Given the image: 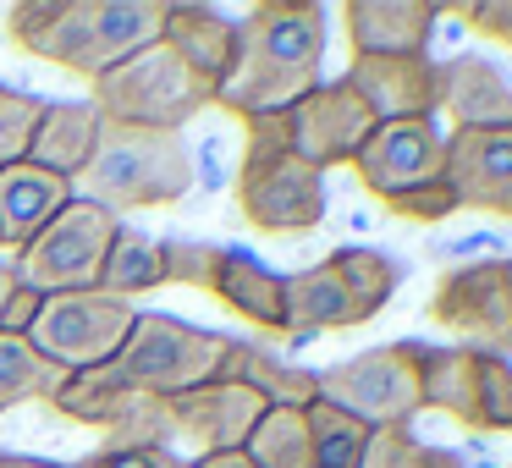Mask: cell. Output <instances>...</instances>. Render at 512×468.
<instances>
[{
    "label": "cell",
    "instance_id": "obj_26",
    "mask_svg": "<svg viewBox=\"0 0 512 468\" xmlns=\"http://www.w3.org/2000/svg\"><path fill=\"white\" fill-rule=\"evenodd\" d=\"M155 287H166V259H160V243H149L144 232L122 226L116 243H111V254H105V270H100V287H94V292L133 303L138 292H155Z\"/></svg>",
    "mask_w": 512,
    "mask_h": 468
},
{
    "label": "cell",
    "instance_id": "obj_34",
    "mask_svg": "<svg viewBox=\"0 0 512 468\" xmlns=\"http://www.w3.org/2000/svg\"><path fill=\"white\" fill-rule=\"evenodd\" d=\"M386 210L402 215V221L435 226V221H452V215H457V193L446 188V182H430V188H413V193H397V199H386Z\"/></svg>",
    "mask_w": 512,
    "mask_h": 468
},
{
    "label": "cell",
    "instance_id": "obj_11",
    "mask_svg": "<svg viewBox=\"0 0 512 468\" xmlns=\"http://www.w3.org/2000/svg\"><path fill=\"white\" fill-rule=\"evenodd\" d=\"M424 314L446 336H457V347H474V353H490V358L512 353V314H507V287H501V259H474V265L446 270L435 281Z\"/></svg>",
    "mask_w": 512,
    "mask_h": 468
},
{
    "label": "cell",
    "instance_id": "obj_13",
    "mask_svg": "<svg viewBox=\"0 0 512 468\" xmlns=\"http://www.w3.org/2000/svg\"><path fill=\"white\" fill-rule=\"evenodd\" d=\"M375 127L380 122L369 116V105L347 89V78H336V83L320 78V89H309L287 111L292 155H298L303 166H314L320 177L331 166H353V155L364 149V138L375 133Z\"/></svg>",
    "mask_w": 512,
    "mask_h": 468
},
{
    "label": "cell",
    "instance_id": "obj_4",
    "mask_svg": "<svg viewBox=\"0 0 512 468\" xmlns=\"http://www.w3.org/2000/svg\"><path fill=\"white\" fill-rule=\"evenodd\" d=\"M402 270L391 254L364 243H347L325 254L320 265L287 276V342H314L325 331L369 325L391 303Z\"/></svg>",
    "mask_w": 512,
    "mask_h": 468
},
{
    "label": "cell",
    "instance_id": "obj_23",
    "mask_svg": "<svg viewBox=\"0 0 512 468\" xmlns=\"http://www.w3.org/2000/svg\"><path fill=\"white\" fill-rule=\"evenodd\" d=\"M160 39H166V45L215 89V83L226 78V67H232L237 23H226V17L210 12V6H188V0H177V6H166V28H160Z\"/></svg>",
    "mask_w": 512,
    "mask_h": 468
},
{
    "label": "cell",
    "instance_id": "obj_28",
    "mask_svg": "<svg viewBox=\"0 0 512 468\" xmlns=\"http://www.w3.org/2000/svg\"><path fill=\"white\" fill-rule=\"evenodd\" d=\"M61 369H50L34 353L28 336H6L0 331V408H17V402H50L61 386Z\"/></svg>",
    "mask_w": 512,
    "mask_h": 468
},
{
    "label": "cell",
    "instance_id": "obj_33",
    "mask_svg": "<svg viewBox=\"0 0 512 468\" xmlns=\"http://www.w3.org/2000/svg\"><path fill=\"white\" fill-rule=\"evenodd\" d=\"M215 254H221V248H210V243H182V237H166V243H160V259H166V287L210 292Z\"/></svg>",
    "mask_w": 512,
    "mask_h": 468
},
{
    "label": "cell",
    "instance_id": "obj_3",
    "mask_svg": "<svg viewBox=\"0 0 512 468\" xmlns=\"http://www.w3.org/2000/svg\"><path fill=\"white\" fill-rule=\"evenodd\" d=\"M193 193V155L182 133H149V127L105 122L89 166L72 182V199L100 210H166Z\"/></svg>",
    "mask_w": 512,
    "mask_h": 468
},
{
    "label": "cell",
    "instance_id": "obj_8",
    "mask_svg": "<svg viewBox=\"0 0 512 468\" xmlns=\"http://www.w3.org/2000/svg\"><path fill=\"white\" fill-rule=\"evenodd\" d=\"M116 232H122V215L100 210V204H83L72 199L34 243L17 254V281L45 298L56 292H94L100 287V270H105V254H111Z\"/></svg>",
    "mask_w": 512,
    "mask_h": 468
},
{
    "label": "cell",
    "instance_id": "obj_9",
    "mask_svg": "<svg viewBox=\"0 0 512 468\" xmlns=\"http://www.w3.org/2000/svg\"><path fill=\"white\" fill-rule=\"evenodd\" d=\"M133 320H138V309L122 298H105V292H56V298L39 303V320L28 331V342H34V353L50 369L83 375V369H100L122 353Z\"/></svg>",
    "mask_w": 512,
    "mask_h": 468
},
{
    "label": "cell",
    "instance_id": "obj_6",
    "mask_svg": "<svg viewBox=\"0 0 512 468\" xmlns=\"http://www.w3.org/2000/svg\"><path fill=\"white\" fill-rule=\"evenodd\" d=\"M232 342L237 336L204 331V325L177 320V314H138L122 353L111 358V375L155 402H171L182 391H199L210 380H221Z\"/></svg>",
    "mask_w": 512,
    "mask_h": 468
},
{
    "label": "cell",
    "instance_id": "obj_17",
    "mask_svg": "<svg viewBox=\"0 0 512 468\" xmlns=\"http://www.w3.org/2000/svg\"><path fill=\"white\" fill-rule=\"evenodd\" d=\"M171 408V430L188 435L204 452H243V441L254 435V424L265 419V397L248 391L243 380H210L199 391H182V397L166 402Z\"/></svg>",
    "mask_w": 512,
    "mask_h": 468
},
{
    "label": "cell",
    "instance_id": "obj_40",
    "mask_svg": "<svg viewBox=\"0 0 512 468\" xmlns=\"http://www.w3.org/2000/svg\"><path fill=\"white\" fill-rule=\"evenodd\" d=\"M12 292H17V270L0 259V309H6V298H12Z\"/></svg>",
    "mask_w": 512,
    "mask_h": 468
},
{
    "label": "cell",
    "instance_id": "obj_7",
    "mask_svg": "<svg viewBox=\"0 0 512 468\" xmlns=\"http://www.w3.org/2000/svg\"><path fill=\"white\" fill-rule=\"evenodd\" d=\"M419 358H424V342H386V347H369V353H358V358H342V364H331V369H314L320 402L353 413L369 430L408 424L413 413L424 408Z\"/></svg>",
    "mask_w": 512,
    "mask_h": 468
},
{
    "label": "cell",
    "instance_id": "obj_25",
    "mask_svg": "<svg viewBox=\"0 0 512 468\" xmlns=\"http://www.w3.org/2000/svg\"><path fill=\"white\" fill-rule=\"evenodd\" d=\"M221 375L243 380L248 391H259L265 408H314V402H320V380H314V369H292V364L270 358L265 347H254V342H232V358H226Z\"/></svg>",
    "mask_w": 512,
    "mask_h": 468
},
{
    "label": "cell",
    "instance_id": "obj_1",
    "mask_svg": "<svg viewBox=\"0 0 512 468\" xmlns=\"http://www.w3.org/2000/svg\"><path fill=\"white\" fill-rule=\"evenodd\" d=\"M325 61V6L314 0H259L237 23V50L226 78L215 83V105L243 116L292 111L309 89H320Z\"/></svg>",
    "mask_w": 512,
    "mask_h": 468
},
{
    "label": "cell",
    "instance_id": "obj_5",
    "mask_svg": "<svg viewBox=\"0 0 512 468\" xmlns=\"http://www.w3.org/2000/svg\"><path fill=\"white\" fill-rule=\"evenodd\" d=\"M89 105L105 122L149 127V133H182L193 116L215 105V89L166 45V39H155L149 50H138V56H127L122 67H111L105 78H94Z\"/></svg>",
    "mask_w": 512,
    "mask_h": 468
},
{
    "label": "cell",
    "instance_id": "obj_15",
    "mask_svg": "<svg viewBox=\"0 0 512 468\" xmlns=\"http://www.w3.org/2000/svg\"><path fill=\"white\" fill-rule=\"evenodd\" d=\"M347 89L375 122H435L441 116V61L435 56H353Z\"/></svg>",
    "mask_w": 512,
    "mask_h": 468
},
{
    "label": "cell",
    "instance_id": "obj_12",
    "mask_svg": "<svg viewBox=\"0 0 512 468\" xmlns=\"http://www.w3.org/2000/svg\"><path fill=\"white\" fill-rule=\"evenodd\" d=\"M237 210L254 232L292 237L314 232L325 221V177L314 166H303L298 155H265L237 166Z\"/></svg>",
    "mask_w": 512,
    "mask_h": 468
},
{
    "label": "cell",
    "instance_id": "obj_2",
    "mask_svg": "<svg viewBox=\"0 0 512 468\" xmlns=\"http://www.w3.org/2000/svg\"><path fill=\"white\" fill-rule=\"evenodd\" d=\"M166 28V0H23L6 12V34L45 67L105 78L127 56L149 50Z\"/></svg>",
    "mask_w": 512,
    "mask_h": 468
},
{
    "label": "cell",
    "instance_id": "obj_22",
    "mask_svg": "<svg viewBox=\"0 0 512 468\" xmlns=\"http://www.w3.org/2000/svg\"><path fill=\"white\" fill-rule=\"evenodd\" d=\"M100 127H105V116L89 100H45V116L34 127L28 160L39 171H56V177L78 182V171L89 166L94 144H100Z\"/></svg>",
    "mask_w": 512,
    "mask_h": 468
},
{
    "label": "cell",
    "instance_id": "obj_35",
    "mask_svg": "<svg viewBox=\"0 0 512 468\" xmlns=\"http://www.w3.org/2000/svg\"><path fill=\"white\" fill-rule=\"evenodd\" d=\"M72 468H188V457H177L171 446H100Z\"/></svg>",
    "mask_w": 512,
    "mask_h": 468
},
{
    "label": "cell",
    "instance_id": "obj_31",
    "mask_svg": "<svg viewBox=\"0 0 512 468\" xmlns=\"http://www.w3.org/2000/svg\"><path fill=\"white\" fill-rule=\"evenodd\" d=\"M39 116H45V100H34V94L0 83V166L28 160V144H34Z\"/></svg>",
    "mask_w": 512,
    "mask_h": 468
},
{
    "label": "cell",
    "instance_id": "obj_29",
    "mask_svg": "<svg viewBox=\"0 0 512 468\" xmlns=\"http://www.w3.org/2000/svg\"><path fill=\"white\" fill-rule=\"evenodd\" d=\"M309 413V468H358L369 446V424H358L353 413L314 402Z\"/></svg>",
    "mask_w": 512,
    "mask_h": 468
},
{
    "label": "cell",
    "instance_id": "obj_20",
    "mask_svg": "<svg viewBox=\"0 0 512 468\" xmlns=\"http://www.w3.org/2000/svg\"><path fill=\"white\" fill-rule=\"evenodd\" d=\"M72 204V182L56 171H39L34 160L0 166V248L23 254L50 221Z\"/></svg>",
    "mask_w": 512,
    "mask_h": 468
},
{
    "label": "cell",
    "instance_id": "obj_36",
    "mask_svg": "<svg viewBox=\"0 0 512 468\" xmlns=\"http://www.w3.org/2000/svg\"><path fill=\"white\" fill-rule=\"evenodd\" d=\"M446 17H463L468 28H479L485 39L512 50V0H474V6H441Z\"/></svg>",
    "mask_w": 512,
    "mask_h": 468
},
{
    "label": "cell",
    "instance_id": "obj_39",
    "mask_svg": "<svg viewBox=\"0 0 512 468\" xmlns=\"http://www.w3.org/2000/svg\"><path fill=\"white\" fill-rule=\"evenodd\" d=\"M0 468H72V463H50V457H28V452H0Z\"/></svg>",
    "mask_w": 512,
    "mask_h": 468
},
{
    "label": "cell",
    "instance_id": "obj_14",
    "mask_svg": "<svg viewBox=\"0 0 512 468\" xmlns=\"http://www.w3.org/2000/svg\"><path fill=\"white\" fill-rule=\"evenodd\" d=\"M353 171L380 204L397 193L430 188L446 171V133L435 122H380L353 155Z\"/></svg>",
    "mask_w": 512,
    "mask_h": 468
},
{
    "label": "cell",
    "instance_id": "obj_16",
    "mask_svg": "<svg viewBox=\"0 0 512 468\" xmlns=\"http://www.w3.org/2000/svg\"><path fill=\"white\" fill-rule=\"evenodd\" d=\"M441 182L457 193V210H490L512 221V127H457L446 133Z\"/></svg>",
    "mask_w": 512,
    "mask_h": 468
},
{
    "label": "cell",
    "instance_id": "obj_10",
    "mask_svg": "<svg viewBox=\"0 0 512 468\" xmlns=\"http://www.w3.org/2000/svg\"><path fill=\"white\" fill-rule=\"evenodd\" d=\"M50 408L67 413L78 424H94L105 430V446H166L171 435V408L144 391H133L127 380L111 375V364L83 369V375H67L50 397Z\"/></svg>",
    "mask_w": 512,
    "mask_h": 468
},
{
    "label": "cell",
    "instance_id": "obj_21",
    "mask_svg": "<svg viewBox=\"0 0 512 468\" xmlns=\"http://www.w3.org/2000/svg\"><path fill=\"white\" fill-rule=\"evenodd\" d=\"M441 116H452L457 127H474V133H490V127H512V83L496 61L485 56H457L441 61Z\"/></svg>",
    "mask_w": 512,
    "mask_h": 468
},
{
    "label": "cell",
    "instance_id": "obj_37",
    "mask_svg": "<svg viewBox=\"0 0 512 468\" xmlns=\"http://www.w3.org/2000/svg\"><path fill=\"white\" fill-rule=\"evenodd\" d=\"M39 303H45V292H34V287L17 281V292L6 298V309H0V331H6V336H28V331H34V320H39Z\"/></svg>",
    "mask_w": 512,
    "mask_h": 468
},
{
    "label": "cell",
    "instance_id": "obj_41",
    "mask_svg": "<svg viewBox=\"0 0 512 468\" xmlns=\"http://www.w3.org/2000/svg\"><path fill=\"white\" fill-rule=\"evenodd\" d=\"M501 287H507V314H512V259H501Z\"/></svg>",
    "mask_w": 512,
    "mask_h": 468
},
{
    "label": "cell",
    "instance_id": "obj_30",
    "mask_svg": "<svg viewBox=\"0 0 512 468\" xmlns=\"http://www.w3.org/2000/svg\"><path fill=\"white\" fill-rule=\"evenodd\" d=\"M358 468H468L457 452H441V446H424L408 424H386V430H369L364 463Z\"/></svg>",
    "mask_w": 512,
    "mask_h": 468
},
{
    "label": "cell",
    "instance_id": "obj_38",
    "mask_svg": "<svg viewBox=\"0 0 512 468\" xmlns=\"http://www.w3.org/2000/svg\"><path fill=\"white\" fill-rule=\"evenodd\" d=\"M188 468H254V463H248L243 452H204V457H193Z\"/></svg>",
    "mask_w": 512,
    "mask_h": 468
},
{
    "label": "cell",
    "instance_id": "obj_19",
    "mask_svg": "<svg viewBox=\"0 0 512 468\" xmlns=\"http://www.w3.org/2000/svg\"><path fill=\"white\" fill-rule=\"evenodd\" d=\"M210 298L221 309H232L243 325L265 336H287V276L265 270L254 254L243 248H221L210 270Z\"/></svg>",
    "mask_w": 512,
    "mask_h": 468
},
{
    "label": "cell",
    "instance_id": "obj_18",
    "mask_svg": "<svg viewBox=\"0 0 512 468\" xmlns=\"http://www.w3.org/2000/svg\"><path fill=\"white\" fill-rule=\"evenodd\" d=\"M435 0H347L342 23L353 56H430L435 23H441Z\"/></svg>",
    "mask_w": 512,
    "mask_h": 468
},
{
    "label": "cell",
    "instance_id": "obj_27",
    "mask_svg": "<svg viewBox=\"0 0 512 468\" xmlns=\"http://www.w3.org/2000/svg\"><path fill=\"white\" fill-rule=\"evenodd\" d=\"M254 468H309V413L303 408H265L254 435L243 441Z\"/></svg>",
    "mask_w": 512,
    "mask_h": 468
},
{
    "label": "cell",
    "instance_id": "obj_32",
    "mask_svg": "<svg viewBox=\"0 0 512 468\" xmlns=\"http://www.w3.org/2000/svg\"><path fill=\"white\" fill-rule=\"evenodd\" d=\"M479 430H512V358L479 353Z\"/></svg>",
    "mask_w": 512,
    "mask_h": 468
},
{
    "label": "cell",
    "instance_id": "obj_24",
    "mask_svg": "<svg viewBox=\"0 0 512 468\" xmlns=\"http://www.w3.org/2000/svg\"><path fill=\"white\" fill-rule=\"evenodd\" d=\"M419 397L424 408L457 419L463 430H479V353L474 347H424L419 358Z\"/></svg>",
    "mask_w": 512,
    "mask_h": 468
}]
</instances>
